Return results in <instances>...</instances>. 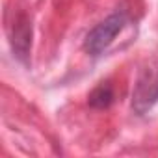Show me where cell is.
I'll return each instance as SVG.
<instances>
[{"label": "cell", "mask_w": 158, "mask_h": 158, "mask_svg": "<svg viewBox=\"0 0 158 158\" xmlns=\"http://www.w3.org/2000/svg\"><path fill=\"white\" fill-rule=\"evenodd\" d=\"M127 24H128V11L127 10L114 11L112 15H108L104 21H101L88 32L84 39V50L93 58L101 56L114 43V39L125 30Z\"/></svg>", "instance_id": "cell-1"}, {"label": "cell", "mask_w": 158, "mask_h": 158, "mask_svg": "<svg viewBox=\"0 0 158 158\" xmlns=\"http://www.w3.org/2000/svg\"><path fill=\"white\" fill-rule=\"evenodd\" d=\"M158 102V67H145L139 71L136 86L132 89V110L145 115Z\"/></svg>", "instance_id": "cell-2"}, {"label": "cell", "mask_w": 158, "mask_h": 158, "mask_svg": "<svg viewBox=\"0 0 158 158\" xmlns=\"http://www.w3.org/2000/svg\"><path fill=\"white\" fill-rule=\"evenodd\" d=\"M32 35H34V30H32L30 17L26 13H19L10 24V45H11L13 56L23 63H28L30 60Z\"/></svg>", "instance_id": "cell-3"}, {"label": "cell", "mask_w": 158, "mask_h": 158, "mask_svg": "<svg viewBox=\"0 0 158 158\" xmlns=\"http://www.w3.org/2000/svg\"><path fill=\"white\" fill-rule=\"evenodd\" d=\"M114 99H115V95H114L112 84H110V82H101V84L89 93L88 102H89V106L95 108V110H104V108H108V106L114 102Z\"/></svg>", "instance_id": "cell-4"}]
</instances>
